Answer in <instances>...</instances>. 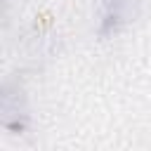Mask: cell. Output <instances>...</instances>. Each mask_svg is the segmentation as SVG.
Instances as JSON below:
<instances>
[{"instance_id":"cell-1","label":"cell","mask_w":151,"mask_h":151,"mask_svg":"<svg viewBox=\"0 0 151 151\" xmlns=\"http://www.w3.org/2000/svg\"><path fill=\"white\" fill-rule=\"evenodd\" d=\"M130 0H106V12H104V31H116L120 21H125V12L123 7Z\"/></svg>"}]
</instances>
